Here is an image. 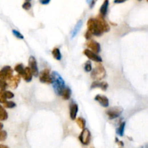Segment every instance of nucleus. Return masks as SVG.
<instances>
[{"label":"nucleus","mask_w":148,"mask_h":148,"mask_svg":"<svg viewBox=\"0 0 148 148\" xmlns=\"http://www.w3.org/2000/svg\"><path fill=\"white\" fill-rule=\"evenodd\" d=\"M52 79V84L56 93L59 96L62 95V91L65 88V82L63 78L57 72H53L51 75Z\"/></svg>","instance_id":"obj_1"},{"label":"nucleus","mask_w":148,"mask_h":148,"mask_svg":"<svg viewBox=\"0 0 148 148\" xmlns=\"http://www.w3.org/2000/svg\"><path fill=\"white\" fill-rule=\"evenodd\" d=\"M106 70L104 69V66L101 64H98L96 67L92 71L91 73V77L96 82H99L102 79H104L106 77Z\"/></svg>","instance_id":"obj_2"},{"label":"nucleus","mask_w":148,"mask_h":148,"mask_svg":"<svg viewBox=\"0 0 148 148\" xmlns=\"http://www.w3.org/2000/svg\"><path fill=\"white\" fill-rule=\"evenodd\" d=\"M88 28L90 32L92 33V35L100 36L102 35V31H100L99 25L98 24L97 21L95 18H90L88 21Z\"/></svg>","instance_id":"obj_3"},{"label":"nucleus","mask_w":148,"mask_h":148,"mask_svg":"<svg viewBox=\"0 0 148 148\" xmlns=\"http://www.w3.org/2000/svg\"><path fill=\"white\" fill-rule=\"evenodd\" d=\"M13 70L9 66H5L0 70V80H9L13 76Z\"/></svg>","instance_id":"obj_4"},{"label":"nucleus","mask_w":148,"mask_h":148,"mask_svg":"<svg viewBox=\"0 0 148 148\" xmlns=\"http://www.w3.org/2000/svg\"><path fill=\"white\" fill-rule=\"evenodd\" d=\"M123 109L121 107H113L106 111V114L110 119H114L121 114Z\"/></svg>","instance_id":"obj_5"},{"label":"nucleus","mask_w":148,"mask_h":148,"mask_svg":"<svg viewBox=\"0 0 148 148\" xmlns=\"http://www.w3.org/2000/svg\"><path fill=\"white\" fill-rule=\"evenodd\" d=\"M90 138H91V134L90 131H89V129L85 128L81 132L80 135L79 136V139L82 142V144H83L84 145H89L90 142Z\"/></svg>","instance_id":"obj_6"},{"label":"nucleus","mask_w":148,"mask_h":148,"mask_svg":"<svg viewBox=\"0 0 148 148\" xmlns=\"http://www.w3.org/2000/svg\"><path fill=\"white\" fill-rule=\"evenodd\" d=\"M39 80L43 83H52V79H51V75H50L49 69H45L40 73Z\"/></svg>","instance_id":"obj_7"},{"label":"nucleus","mask_w":148,"mask_h":148,"mask_svg":"<svg viewBox=\"0 0 148 148\" xmlns=\"http://www.w3.org/2000/svg\"><path fill=\"white\" fill-rule=\"evenodd\" d=\"M28 62H29V68L31 72H32V74L35 76V77H38V69L36 59H35L34 56H31L29 58Z\"/></svg>","instance_id":"obj_8"},{"label":"nucleus","mask_w":148,"mask_h":148,"mask_svg":"<svg viewBox=\"0 0 148 148\" xmlns=\"http://www.w3.org/2000/svg\"><path fill=\"white\" fill-rule=\"evenodd\" d=\"M96 20H97V23L99 25V28H100L102 33L108 32V31H110V26L108 25V24L107 23V22L104 20V18L102 17V16H98L97 18H96Z\"/></svg>","instance_id":"obj_9"},{"label":"nucleus","mask_w":148,"mask_h":148,"mask_svg":"<svg viewBox=\"0 0 148 148\" xmlns=\"http://www.w3.org/2000/svg\"><path fill=\"white\" fill-rule=\"evenodd\" d=\"M84 54L87 57L88 59H90V60H93L94 62H102V59L100 58V56L97 55L96 53L93 52V51H91L89 49H85V51H83Z\"/></svg>","instance_id":"obj_10"},{"label":"nucleus","mask_w":148,"mask_h":148,"mask_svg":"<svg viewBox=\"0 0 148 148\" xmlns=\"http://www.w3.org/2000/svg\"><path fill=\"white\" fill-rule=\"evenodd\" d=\"M86 46L94 52L99 53L100 51V45L94 40H89L86 43Z\"/></svg>","instance_id":"obj_11"},{"label":"nucleus","mask_w":148,"mask_h":148,"mask_svg":"<svg viewBox=\"0 0 148 148\" xmlns=\"http://www.w3.org/2000/svg\"><path fill=\"white\" fill-rule=\"evenodd\" d=\"M95 100H97L102 106L105 107V108L108 107V105H109V100H108V98L105 96L97 95V96L95 97Z\"/></svg>","instance_id":"obj_12"},{"label":"nucleus","mask_w":148,"mask_h":148,"mask_svg":"<svg viewBox=\"0 0 148 148\" xmlns=\"http://www.w3.org/2000/svg\"><path fill=\"white\" fill-rule=\"evenodd\" d=\"M20 81V76L19 75V74H17V75L12 77L9 80H8V85H9L11 88L15 89V88L17 87V85H18Z\"/></svg>","instance_id":"obj_13"},{"label":"nucleus","mask_w":148,"mask_h":148,"mask_svg":"<svg viewBox=\"0 0 148 148\" xmlns=\"http://www.w3.org/2000/svg\"><path fill=\"white\" fill-rule=\"evenodd\" d=\"M70 117L72 120H74L76 119V116H77V112H78V106L75 104V103H72L70 104Z\"/></svg>","instance_id":"obj_14"},{"label":"nucleus","mask_w":148,"mask_h":148,"mask_svg":"<svg viewBox=\"0 0 148 148\" xmlns=\"http://www.w3.org/2000/svg\"><path fill=\"white\" fill-rule=\"evenodd\" d=\"M108 87V83H106V82H96V81H94V82L92 83V85H91V88H100V89H102L103 90H106Z\"/></svg>","instance_id":"obj_15"},{"label":"nucleus","mask_w":148,"mask_h":148,"mask_svg":"<svg viewBox=\"0 0 148 148\" xmlns=\"http://www.w3.org/2000/svg\"><path fill=\"white\" fill-rule=\"evenodd\" d=\"M22 76L26 82H31V80H32L33 74L29 67L24 68V72Z\"/></svg>","instance_id":"obj_16"},{"label":"nucleus","mask_w":148,"mask_h":148,"mask_svg":"<svg viewBox=\"0 0 148 148\" xmlns=\"http://www.w3.org/2000/svg\"><path fill=\"white\" fill-rule=\"evenodd\" d=\"M108 4H109V2L108 0H106L104 1L103 5H101L100 9V16L104 17V16L106 15L107 14V11H108Z\"/></svg>","instance_id":"obj_17"},{"label":"nucleus","mask_w":148,"mask_h":148,"mask_svg":"<svg viewBox=\"0 0 148 148\" xmlns=\"http://www.w3.org/2000/svg\"><path fill=\"white\" fill-rule=\"evenodd\" d=\"M82 26V20H79L78 23L76 24V25L74 26V28H73L72 30V38H74L76 36H77V34L78 33V32L80 31V30L81 29Z\"/></svg>","instance_id":"obj_18"},{"label":"nucleus","mask_w":148,"mask_h":148,"mask_svg":"<svg viewBox=\"0 0 148 148\" xmlns=\"http://www.w3.org/2000/svg\"><path fill=\"white\" fill-rule=\"evenodd\" d=\"M71 94H72L71 89H70V88L66 87V88H64V89L63 90L61 96H62V98H63L64 100H69V99L70 98V97H71Z\"/></svg>","instance_id":"obj_19"},{"label":"nucleus","mask_w":148,"mask_h":148,"mask_svg":"<svg viewBox=\"0 0 148 148\" xmlns=\"http://www.w3.org/2000/svg\"><path fill=\"white\" fill-rule=\"evenodd\" d=\"M8 113L3 106L0 105V120L5 121L7 119Z\"/></svg>","instance_id":"obj_20"},{"label":"nucleus","mask_w":148,"mask_h":148,"mask_svg":"<svg viewBox=\"0 0 148 148\" xmlns=\"http://www.w3.org/2000/svg\"><path fill=\"white\" fill-rule=\"evenodd\" d=\"M52 54L56 60H61L62 59V54H61L60 50L58 48H54L52 51Z\"/></svg>","instance_id":"obj_21"},{"label":"nucleus","mask_w":148,"mask_h":148,"mask_svg":"<svg viewBox=\"0 0 148 148\" xmlns=\"http://www.w3.org/2000/svg\"><path fill=\"white\" fill-rule=\"evenodd\" d=\"M15 71L18 73L19 75L22 76L24 72L23 65L22 64H18L16 65L15 67Z\"/></svg>","instance_id":"obj_22"},{"label":"nucleus","mask_w":148,"mask_h":148,"mask_svg":"<svg viewBox=\"0 0 148 148\" xmlns=\"http://www.w3.org/2000/svg\"><path fill=\"white\" fill-rule=\"evenodd\" d=\"M77 123L79 126V127L82 129H84L85 127V120L82 118L80 117L77 119Z\"/></svg>","instance_id":"obj_23"},{"label":"nucleus","mask_w":148,"mask_h":148,"mask_svg":"<svg viewBox=\"0 0 148 148\" xmlns=\"http://www.w3.org/2000/svg\"><path fill=\"white\" fill-rule=\"evenodd\" d=\"M125 125H126V123H125V122H122L117 129V134H119V136H121V137H122V136L123 135V131H124Z\"/></svg>","instance_id":"obj_24"},{"label":"nucleus","mask_w":148,"mask_h":148,"mask_svg":"<svg viewBox=\"0 0 148 148\" xmlns=\"http://www.w3.org/2000/svg\"><path fill=\"white\" fill-rule=\"evenodd\" d=\"M4 107L7 108H13L16 106L15 103L13 101H6L4 103Z\"/></svg>","instance_id":"obj_25"},{"label":"nucleus","mask_w":148,"mask_h":148,"mask_svg":"<svg viewBox=\"0 0 148 148\" xmlns=\"http://www.w3.org/2000/svg\"><path fill=\"white\" fill-rule=\"evenodd\" d=\"M7 137V133L6 131L0 130V141H5Z\"/></svg>","instance_id":"obj_26"},{"label":"nucleus","mask_w":148,"mask_h":148,"mask_svg":"<svg viewBox=\"0 0 148 148\" xmlns=\"http://www.w3.org/2000/svg\"><path fill=\"white\" fill-rule=\"evenodd\" d=\"M7 87V83L6 82V81L0 80V90L2 91H5Z\"/></svg>","instance_id":"obj_27"},{"label":"nucleus","mask_w":148,"mask_h":148,"mask_svg":"<svg viewBox=\"0 0 148 148\" xmlns=\"http://www.w3.org/2000/svg\"><path fill=\"white\" fill-rule=\"evenodd\" d=\"M13 34L15 35V36H16L17 38H19V39H23L24 38L23 36V34L20 33L19 31H16V30H13Z\"/></svg>","instance_id":"obj_28"},{"label":"nucleus","mask_w":148,"mask_h":148,"mask_svg":"<svg viewBox=\"0 0 148 148\" xmlns=\"http://www.w3.org/2000/svg\"><path fill=\"white\" fill-rule=\"evenodd\" d=\"M85 70L86 72H88L90 71H92V65H91V62H90V61L87 62L86 64H85Z\"/></svg>","instance_id":"obj_29"},{"label":"nucleus","mask_w":148,"mask_h":148,"mask_svg":"<svg viewBox=\"0 0 148 148\" xmlns=\"http://www.w3.org/2000/svg\"><path fill=\"white\" fill-rule=\"evenodd\" d=\"M7 101V98L5 96L4 91H0V103L4 104Z\"/></svg>","instance_id":"obj_30"},{"label":"nucleus","mask_w":148,"mask_h":148,"mask_svg":"<svg viewBox=\"0 0 148 148\" xmlns=\"http://www.w3.org/2000/svg\"><path fill=\"white\" fill-rule=\"evenodd\" d=\"M4 93H5V96L7 99L13 98L14 97V94L12 92H10V91H4Z\"/></svg>","instance_id":"obj_31"},{"label":"nucleus","mask_w":148,"mask_h":148,"mask_svg":"<svg viewBox=\"0 0 148 148\" xmlns=\"http://www.w3.org/2000/svg\"><path fill=\"white\" fill-rule=\"evenodd\" d=\"M23 8L25 9V10H28L31 8V4L29 1H26V2H24V4L23 5Z\"/></svg>","instance_id":"obj_32"},{"label":"nucleus","mask_w":148,"mask_h":148,"mask_svg":"<svg viewBox=\"0 0 148 148\" xmlns=\"http://www.w3.org/2000/svg\"><path fill=\"white\" fill-rule=\"evenodd\" d=\"M92 36H93V35H92V33H91L89 31H88L86 32V33H85V38L87 39V40H90V38L92 37Z\"/></svg>","instance_id":"obj_33"},{"label":"nucleus","mask_w":148,"mask_h":148,"mask_svg":"<svg viewBox=\"0 0 148 148\" xmlns=\"http://www.w3.org/2000/svg\"><path fill=\"white\" fill-rule=\"evenodd\" d=\"M88 3L90 4V7L92 8L94 6L95 3H96V1H90V2H88Z\"/></svg>","instance_id":"obj_34"},{"label":"nucleus","mask_w":148,"mask_h":148,"mask_svg":"<svg viewBox=\"0 0 148 148\" xmlns=\"http://www.w3.org/2000/svg\"><path fill=\"white\" fill-rule=\"evenodd\" d=\"M49 2V0H48V1H40V3L43 4V5H47V4H48Z\"/></svg>","instance_id":"obj_35"},{"label":"nucleus","mask_w":148,"mask_h":148,"mask_svg":"<svg viewBox=\"0 0 148 148\" xmlns=\"http://www.w3.org/2000/svg\"><path fill=\"white\" fill-rule=\"evenodd\" d=\"M0 148H9L6 145H0Z\"/></svg>","instance_id":"obj_36"},{"label":"nucleus","mask_w":148,"mask_h":148,"mask_svg":"<svg viewBox=\"0 0 148 148\" xmlns=\"http://www.w3.org/2000/svg\"><path fill=\"white\" fill-rule=\"evenodd\" d=\"M2 128H3V123H2L0 122V130H2Z\"/></svg>","instance_id":"obj_37"},{"label":"nucleus","mask_w":148,"mask_h":148,"mask_svg":"<svg viewBox=\"0 0 148 148\" xmlns=\"http://www.w3.org/2000/svg\"><path fill=\"white\" fill-rule=\"evenodd\" d=\"M115 3H121V2H123V1H121V2H119V1H115Z\"/></svg>","instance_id":"obj_38"}]
</instances>
